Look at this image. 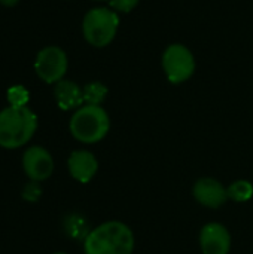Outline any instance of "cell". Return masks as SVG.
<instances>
[{"mask_svg":"<svg viewBox=\"0 0 253 254\" xmlns=\"http://www.w3.org/2000/svg\"><path fill=\"white\" fill-rule=\"evenodd\" d=\"M84 249L85 254H133L134 234L122 222H106L89 232Z\"/></svg>","mask_w":253,"mask_h":254,"instance_id":"1","label":"cell"},{"mask_svg":"<svg viewBox=\"0 0 253 254\" xmlns=\"http://www.w3.org/2000/svg\"><path fill=\"white\" fill-rule=\"evenodd\" d=\"M37 129L36 113L25 107L9 106L0 112V147L18 149L25 146Z\"/></svg>","mask_w":253,"mask_h":254,"instance_id":"2","label":"cell"},{"mask_svg":"<svg viewBox=\"0 0 253 254\" xmlns=\"http://www.w3.org/2000/svg\"><path fill=\"white\" fill-rule=\"evenodd\" d=\"M69 129L73 138L79 143L94 144L107 135L110 129V119L101 106L85 104L81 106L70 118Z\"/></svg>","mask_w":253,"mask_h":254,"instance_id":"3","label":"cell"},{"mask_svg":"<svg viewBox=\"0 0 253 254\" xmlns=\"http://www.w3.org/2000/svg\"><path fill=\"white\" fill-rule=\"evenodd\" d=\"M119 28L118 12L109 7L91 9L82 21V33L86 42L95 48L107 46Z\"/></svg>","mask_w":253,"mask_h":254,"instance_id":"4","label":"cell"},{"mask_svg":"<svg viewBox=\"0 0 253 254\" xmlns=\"http://www.w3.org/2000/svg\"><path fill=\"white\" fill-rule=\"evenodd\" d=\"M161 64L166 77L174 85L186 82L195 71V58L192 52L180 43H173L166 48Z\"/></svg>","mask_w":253,"mask_h":254,"instance_id":"5","label":"cell"},{"mask_svg":"<svg viewBox=\"0 0 253 254\" xmlns=\"http://www.w3.org/2000/svg\"><path fill=\"white\" fill-rule=\"evenodd\" d=\"M69 67L66 52L60 46H45L34 60V71L45 83H57L63 80Z\"/></svg>","mask_w":253,"mask_h":254,"instance_id":"6","label":"cell"},{"mask_svg":"<svg viewBox=\"0 0 253 254\" xmlns=\"http://www.w3.org/2000/svg\"><path fill=\"white\" fill-rule=\"evenodd\" d=\"M22 168L30 180L43 182L54 171V159L46 149L31 146L22 155Z\"/></svg>","mask_w":253,"mask_h":254,"instance_id":"7","label":"cell"},{"mask_svg":"<svg viewBox=\"0 0 253 254\" xmlns=\"http://www.w3.org/2000/svg\"><path fill=\"white\" fill-rule=\"evenodd\" d=\"M200 247L203 254H228L231 250V235L221 223H209L200 232Z\"/></svg>","mask_w":253,"mask_h":254,"instance_id":"8","label":"cell"},{"mask_svg":"<svg viewBox=\"0 0 253 254\" xmlns=\"http://www.w3.org/2000/svg\"><path fill=\"white\" fill-rule=\"evenodd\" d=\"M192 192H194L195 199L207 208H219L228 199L227 188L221 182H218L216 179H212V177L200 179L194 185Z\"/></svg>","mask_w":253,"mask_h":254,"instance_id":"9","label":"cell"},{"mask_svg":"<svg viewBox=\"0 0 253 254\" xmlns=\"http://www.w3.org/2000/svg\"><path fill=\"white\" fill-rule=\"evenodd\" d=\"M70 176L79 183H88L98 171V161L88 150H75L67 159Z\"/></svg>","mask_w":253,"mask_h":254,"instance_id":"10","label":"cell"},{"mask_svg":"<svg viewBox=\"0 0 253 254\" xmlns=\"http://www.w3.org/2000/svg\"><path fill=\"white\" fill-rule=\"evenodd\" d=\"M54 97L61 110H78L84 104V92L79 85L72 80H60L55 83Z\"/></svg>","mask_w":253,"mask_h":254,"instance_id":"11","label":"cell"},{"mask_svg":"<svg viewBox=\"0 0 253 254\" xmlns=\"http://www.w3.org/2000/svg\"><path fill=\"white\" fill-rule=\"evenodd\" d=\"M63 228L67 237H70L72 240L76 241H85L86 237L89 235V232L92 231L86 222V219L81 214H69L64 222H63Z\"/></svg>","mask_w":253,"mask_h":254,"instance_id":"12","label":"cell"},{"mask_svg":"<svg viewBox=\"0 0 253 254\" xmlns=\"http://www.w3.org/2000/svg\"><path fill=\"white\" fill-rule=\"evenodd\" d=\"M84 103L91 106H101V103L107 97V86L101 82H91L82 88Z\"/></svg>","mask_w":253,"mask_h":254,"instance_id":"13","label":"cell"},{"mask_svg":"<svg viewBox=\"0 0 253 254\" xmlns=\"http://www.w3.org/2000/svg\"><path fill=\"white\" fill-rule=\"evenodd\" d=\"M227 192L230 199L236 202H246L253 196V186L248 180H236L228 186Z\"/></svg>","mask_w":253,"mask_h":254,"instance_id":"14","label":"cell"},{"mask_svg":"<svg viewBox=\"0 0 253 254\" xmlns=\"http://www.w3.org/2000/svg\"><path fill=\"white\" fill-rule=\"evenodd\" d=\"M30 100V92L22 85H13L7 89V101L13 107H25Z\"/></svg>","mask_w":253,"mask_h":254,"instance_id":"15","label":"cell"},{"mask_svg":"<svg viewBox=\"0 0 253 254\" xmlns=\"http://www.w3.org/2000/svg\"><path fill=\"white\" fill-rule=\"evenodd\" d=\"M40 196H42V186L39 185V182L30 180V183H27L25 188L22 189V199L27 202H36L40 199Z\"/></svg>","mask_w":253,"mask_h":254,"instance_id":"16","label":"cell"},{"mask_svg":"<svg viewBox=\"0 0 253 254\" xmlns=\"http://www.w3.org/2000/svg\"><path fill=\"white\" fill-rule=\"evenodd\" d=\"M109 3L110 9H113L115 12L128 13L139 4V0H109Z\"/></svg>","mask_w":253,"mask_h":254,"instance_id":"17","label":"cell"},{"mask_svg":"<svg viewBox=\"0 0 253 254\" xmlns=\"http://www.w3.org/2000/svg\"><path fill=\"white\" fill-rule=\"evenodd\" d=\"M19 3V0H0V4L4 7H13Z\"/></svg>","mask_w":253,"mask_h":254,"instance_id":"18","label":"cell"},{"mask_svg":"<svg viewBox=\"0 0 253 254\" xmlns=\"http://www.w3.org/2000/svg\"><path fill=\"white\" fill-rule=\"evenodd\" d=\"M54 254H67V253H61V252H60V253H54Z\"/></svg>","mask_w":253,"mask_h":254,"instance_id":"19","label":"cell"},{"mask_svg":"<svg viewBox=\"0 0 253 254\" xmlns=\"http://www.w3.org/2000/svg\"><path fill=\"white\" fill-rule=\"evenodd\" d=\"M97 1H106V0H97Z\"/></svg>","mask_w":253,"mask_h":254,"instance_id":"20","label":"cell"}]
</instances>
